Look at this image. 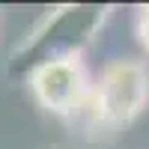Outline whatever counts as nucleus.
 I'll use <instances>...</instances> for the list:
<instances>
[{
    "instance_id": "1",
    "label": "nucleus",
    "mask_w": 149,
    "mask_h": 149,
    "mask_svg": "<svg viewBox=\"0 0 149 149\" xmlns=\"http://www.w3.org/2000/svg\"><path fill=\"white\" fill-rule=\"evenodd\" d=\"M149 107V66L137 57H116L102 66L84 113L98 128L131 125Z\"/></svg>"
},
{
    "instance_id": "3",
    "label": "nucleus",
    "mask_w": 149,
    "mask_h": 149,
    "mask_svg": "<svg viewBox=\"0 0 149 149\" xmlns=\"http://www.w3.org/2000/svg\"><path fill=\"white\" fill-rule=\"evenodd\" d=\"M134 33H137L140 48L149 54V3L137 9V18H134Z\"/></svg>"
},
{
    "instance_id": "2",
    "label": "nucleus",
    "mask_w": 149,
    "mask_h": 149,
    "mask_svg": "<svg viewBox=\"0 0 149 149\" xmlns=\"http://www.w3.org/2000/svg\"><path fill=\"white\" fill-rule=\"evenodd\" d=\"M93 74L86 69L81 51H63L33 66L27 86L36 104L54 116H74L84 113L93 95Z\"/></svg>"
}]
</instances>
